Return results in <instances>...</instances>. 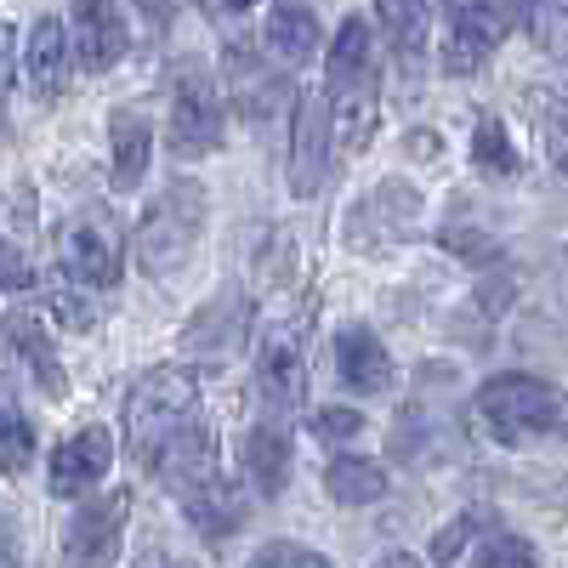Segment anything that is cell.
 <instances>
[{"label":"cell","instance_id":"obj_9","mask_svg":"<svg viewBox=\"0 0 568 568\" xmlns=\"http://www.w3.org/2000/svg\"><path fill=\"white\" fill-rule=\"evenodd\" d=\"M125 511H131V495L125 489H109L98 500H85L69 517V529H63L69 568H109L120 557V540H125Z\"/></svg>","mask_w":568,"mask_h":568},{"label":"cell","instance_id":"obj_39","mask_svg":"<svg viewBox=\"0 0 568 568\" xmlns=\"http://www.w3.org/2000/svg\"><path fill=\"white\" fill-rule=\"evenodd\" d=\"M136 12L149 18V23H160V29H165V23L176 18V0H136Z\"/></svg>","mask_w":568,"mask_h":568},{"label":"cell","instance_id":"obj_4","mask_svg":"<svg viewBox=\"0 0 568 568\" xmlns=\"http://www.w3.org/2000/svg\"><path fill=\"white\" fill-rule=\"evenodd\" d=\"M415 227H420V194H415V182L382 176L375 187H364V194L353 200V211L342 222V240L358 256H382V251H398Z\"/></svg>","mask_w":568,"mask_h":568},{"label":"cell","instance_id":"obj_20","mask_svg":"<svg viewBox=\"0 0 568 568\" xmlns=\"http://www.w3.org/2000/svg\"><path fill=\"white\" fill-rule=\"evenodd\" d=\"M375 18H382V34L393 45V58L409 80H420L426 69V34H433V23H426V0H375Z\"/></svg>","mask_w":568,"mask_h":568},{"label":"cell","instance_id":"obj_29","mask_svg":"<svg viewBox=\"0 0 568 568\" xmlns=\"http://www.w3.org/2000/svg\"><path fill=\"white\" fill-rule=\"evenodd\" d=\"M29 460H34V426L7 393H0V471H23Z\"/></svg>","mask_w":568,"mask_h":568},{"label":"cell","instance_id":"obj_36","mask_svg":"<svg viewBox=\"0 0 568 568\" xmlns=\"http://www.w3.org/2000/svg\"><path fill=\"white\" fill-rule=\"evenodd\" d=\"M0 291H29V262L7 240H0Z\"/></svg>","mask_w":568,"mask_h":568},{"label":"cell","instance_id":"obj_15","mask_svg":"<svg viewBox=\"0 0 568 568\" xmlns=\"http://www.w3.org/2000/svg\"><path fill=\"white\" fill-rule=\"evenodd\" d=\"M109 460H114V438L109 426H85V433L63 438L58 455H52V495H85L109 478Z\"/></svg>","mask_w":568,"mask_h":568},{"label":"cell","instance_id":"obj_42","mask_svg":"<svg viewBox=\"0 0 568 568\" xmlns=\"http://www.w3.org/2000/svg\"><path fill=\"white\" fill-rule=\"evenodd\" d=\"M382 568H420V557H409V551H393Z\"/></svg>","mask_w":568,"mask_h":568},{"label":"cell","instance_id":"obj_11","mask_svg":"<svg viewBox=\"0 0 568 568\" xmlns=\"http://www.w3.org/2000/svg\"><path fill=\"white\" fill-rule=\"evenodd\" d=\"M245 329H251L245 291H222L216 302H205L194 318H187L182 347H187V358H200V364H227L233 353L245 347Z\"/></svg>","mask_w":568,"mask_h":568},{"label":"cell","instance_id":"obj_23","mask_svg":"<svg viewBox=\"0 0 568 568\" xmlns=\"http://www.w3.org/2000/svg\"><path fill=\"white\" fill-rule=\"evenodd\" d=\"M387 484H393L387 466L369 460V455H336L324 466V495L336 506H369V500L387 495Z\"/></svg>","mask_w":568,"mask_h":568},{"label":"cell","instance_id":"obj_27","mask_svg":"<svg viewBox=\"0 0 568 568\" xmlns=\"http://www.w3.org/2000/svg\"><path fill=\"white\" fill-rule=\"evenodd\" d=\"M471 165L489 171V176H511L517 171V149H511L500 114H478V125H471Z\"/></svg>","mask_w":568,"mask_h":568},{"label":"cell","instance_id":"obj_26","mask_svg":"<svg viewBox=\"0 0 568 568\" xmlns=\"http://www.w3.org/2000/svg\"><path fill=\"white\" fill-rule=\"evenodd\" d=\"M336 98V109H329V120H336V142L347 154H358L364 142L375 136V120H382V109H375V80L369 85H347V91H329Z\"/></svg>","mask_w":568,"mask_h":568},{"label":"cell","instance_id":"obj_31","mask_svg":"<svg viewBox=\"0 0 568 568\" xmlns=\"http://www.w3.org/2000/svg\"><path fill=\"white\" fill-rule=\"evenodd\" d=\"M245 568H336L324 551H313V546H296V540H267Z\"/></svg>","mask_w":568,"mask_h":568},{"label":"cell","instance_id":"obj_12","mask_svg":"<svg viewBox=\"0 0 568 568\" xmlns=\"http://www.w3.org/2000/svg\"><path fill=\"white\" fill-rule=\"evenodd\" d=\"M0 336H7V353L12 364L29 375V382L45 393V398H63L69 393V375H63V358H58V342L45 336V324L34 307H12L0 318Z\"/></svg>","mask_w":568,"mask_h":568},{"label":"cell","instance_id":"obj_24","mask_svg":"<svg viewBox=\"0 0 568 568\" xmlns=\"http://www.w3.org/2000/svg\"><path fill=\"white\" fill-rule=\"evenodd\" d=\"M182 511H187V524H194L200 535H211V540H222V535H233L245 524V495L233 489L227 478H216V484H205V489H194L182 500Z\"/></svg>","mask_w":568,"mask_h":568},{"label":"cell","instance_id":"obj_44","mask_svg":"<svg viewBox=\"0 0 568 568\" xmlns=\"http://www.w3.org/2000/svg\"><path fill=\"white\" fill-rule=\"evenodd\" d=\"M557 171H562V176H568V131H562V136H557Z\"/></svg>","mask_w":568,"mask_h":568},{"label":"cell","instance_id":"obj_30","mask_svg":"<svg viewBox=\"0 0 568 568\" xmlns=\"http://www.w3.org/2000/svg\"><path fill=\"white\" fill-rule=\"evenodd\" d=\"M471 568H540V551L511 529H489L471 551Z\"/></svg>","mask_w":568,"mask_h":568},{"label":"cell","instance_id":"obj_35","mask_svg":"<svg viewBox=\"0 0 568 568\" xmlns=\"http://www.w3.org/2000/svg\"><path fill=\"white\" fill-rule=\"evenodd\" d=\"M12 74H18V29L0 18V120H7V98H12Z\"/></svg>","mask_w":568,"mask_h":568},{"label":"cell","instance_id":"obj_10","mask_svg":"<svg viewBox=\"0 0 568 568\" xmlns=\"http://www.w3.org/2000/svg\"><path fill=\"white\" fill-rule=\"evenodd\" d=\"M256 393L267 404V415H291L307 398V358H302V336L296 329H267L256 347Z\"/></svg>","mask_w":568,"mask_h":568},{"label":"cell","instance_id":"obj_3","mask_svg":"<svg viewBox=\"0 0 568 568\" xmlns=\"http://www.w3.org/2000/svg\"><path fill=\"white\" fill-rule=\"evenodd\" d=\"M200 233H205V187L200 182H171L136 222V262H142V273L165 278V273L187 267Z\"/></svg>","mask_w":568,"mask_h":568},{"label":"cell","instance_id":"obj_32","mask_svg":"<svg viewBox=\"0 0 568 568\" xmlns=\"http://www.w3.org/2000/svg\"><path fill=\"white\" fill-rule=\"evenodd\" d=\"M484 529H489V517H484V511H460L455 524L433 540V562H455V557L466 551V540H471V535H484Z\"/></svg>","mask_w":568,"mask_h":568},{"label":"cell","instance_id":"obj_17","mask_svg":"<svg viewBox=\"0 0 568 568\" xmlns=\"http://www.w3.org/2000/svg\"><path fill=\"white\" fill-rule=\"evenodd\" d=\"M336 369H342V382H347L353 393H369V398L393 393V382H398L393 353H387L382 336H375V329H364V324L336 329Z\"/></svg>","mask_w":568,"mask_h":568},{"label":"cell","instance_id":"obj_1","mask_svg":"<svg viewBox=\"0 0 568 568\" xmlns=\"http://www.w3.org/2000/svg\"><path fill=\"white\" fill-rule=\"evenodd\" d=\"M200 420V382L187 369L165 364L136 375V387L125 398V449L136 466H160V455Z\"/></svg>","mask_w":568,"mask_h":568},{"label":"cell","instance_id":"obj_19","mask_svg":"<svg viewBox=\"0 0 568 568\" xmlns=\"http://www.w3.org/2000/svg\"><path fill=\"white\" fill-rule=\"evenodd\" d=\"M240 460H245V471H251L256 495H267V500L284 495V484H291V460H296L291 426H284L278 415L256 420L251 433H245V444H240Z\"/></svg>","mask_w":568,"mask_h":568},{"label":"cell","instance_id":"obj_40","mask_svg":"<svg viewBox=\"0 0 568 568\" xmlns=\"http://www.w3.org/2000/svg\"><path fill=\"white\" fill-rule=\"evenodd\" d=\"M409 154H415V160H438V131H426V136L415 131V136H409Z\"/></svg>","mask_w":568,"mask_h":568},{"label":"cell","instance_id":"obj_25","mask_svg":"<svg viewBox=\"0 0 568 568\" xmlns=\"http://www.w3.org/2000/svg\"><path fill=\"white\" fill-rule=\"evenodd\" d=\"M329 91H347V85H369L375 80V63H369V23L364 18H347L336 45H329Z\"/></svg>","mask_w":568,"mask_h":568},{"label":"cell","instance_id":"obj_13","mask_svg":"<svg viewBox=\"0 0 568 568\" xmlns=\"http://www.w3.org/2000/svg\"><path fill=\"white\" fill-rule=\"evenodd\" d=\"M329 131H336V120H329L324 98L318 91H302L296 120H291V194L296 200L318 194V182L329 171Z\"/></svg>","mask_w":568,"mask_h":568},{"label":"cell","instance_id":"obj_43","mask_svg":"<svg viewBox=\"0 0 568 568\" xmlns=\"http://www.w3.org/2000/svg\"><path fill=\"white\" fill-rule=\"evenodd\" d=\"M551 433H562V438H568V398H557V426H551Z\"/></svg>","mask_w":568,"mask_h":568},{"label":"cell","instance_id":"obj_34","mask_svg":"<svg viewBox=\"0 0 568 568\" xmlns=\"http://www.w3.org/2000/svg\"><path fill=\"white\" fill-rule=\"evenodd\" d=\"M444 245L455 251V256H466V262H489L495 256V240H489V233H478V227H444Z\"/></svg>","mask_w":568,"mask_h":568},{"label":"cell","instance_id":"obj_6","mask_svg":"<svg viewBox=\"0 0 568 568\" xmlns=\"http://www.w3.org/2000/svg\"><path fill=\"white\" fill-rule=\"evenodd\" d=\"M58 267L69 273V284H80V291H120V278H125L120 222L103 216V211H80L58 240Z\"/></svg>","mask_w":568,"mask_h":568},{"label":"cell","instance_id":"obj_33","mask_svg":"<svg viewBox=\"0 0 568 568\" xmlns=\"http://www.w3.org/2000/svg\"><path fill=\"white\" fill-rule=\"evenodd\" d=\"M313 433H318L324 444H353V438L364 433V415H358V409H336V404H329V409H318V415H313Z\"/></svg>","mask_w":568,"mask_h":568},{"label":"cell","instance_id":"obj_28","mask_svg":"<svg viewBox=\"0 0 568 568\" xmlns=\"http://www.w3.org/2000/svg\"><path fill=\"white\" fill-rule=\"evenodd\" d=\"M524 23H529V34H535V45L546 58L568 63V0H529Z\"/></svg>","mask_w":568,"mask_h":568},{"label":"cell","instance_id":"obj_38","mask_svg":"<svg viewBox=\"0 0 568 568\" xmlns=\"http://www.w3.org/2000/svg\"><path fill=\"white\" fill-rule=\"evenodd\" d=\"M0 568H23V546H18V529L0 517Z\"/></svg>","mask_w":568,"mask_h":568},{"label":"cell","instance_id":"obj_18","mask_svg":"<svg viewBox=\"0 0 568 568\" xmlns=\"http://www.w3.org/2000/svg\"><path fill=\"white\" fill-rule=\"evenodd\" d=\"M69 52H74V40H69L63 18H40L23 45V80L40 103H58L69 91Z\"/></svg>","mask_w":568,"mask_h":568},{"label":"cell","instance_id":"obj_37","mask_svg":"<svg viewBox=\"0 0 568 568\" xmlns=\"http://www.w3.org/2000/svg\"><path fill=\"white\" fill-rule=\"evenodd\" d=\"M52 307H58V318H63L69 329H85V324H91V307H80V302H74V291H69V284H63V273H58V291H52Z\"/></svg>","mask_w":568,"mask_h":568},{"label":"cell","instance_id":"obj_14","mask_svg":"<svg viewBox=\"0 0 568 568\" xmlns=\"http://www.w3.org/2000/svg\"><path fill=\"white\" fill-rule=\"evenodd\" d=\"M69 40H74V58L85 69H114L131 52V23L120 18L114 0H74L69 12Z\"/></svg>","mask_w":568,"mask_h":568},{"label":"cell","instance_id":"obj_2","mask_svg":"<svg viewBox=\"0 0 568 568\" xmlns=\"http://www.w3.org/2000/svg\"><path fill=\"white\" fill-rule=\"evenodd\" d=\"M529 0H444L438 7V63L444 74H478L500 40L524 23Z\"/></svg>","mask_w":568,"mask_h":568},{"label":"cell","instance_id":"obj_22","mask_svg":"<svg viewBox=\"0 0 568 568\" xmlns=\"http://www.w3.org/2000/svg\"><path fill=\"white\" fill-rule=\"evenodd\" d=\"M318 40L324 34H318V18H313L307 0H273V7H267V45H273L278 63H291V69L313 63Z\"/></svg>","mask_w":568,"mask_h":568},{"label":"cell","instance_id":"obj_16","mask_svg":"<svg viewBox=\"0 0 568 568\" xmlns=\"http://www.w3.org/2000/svg\"><path fill=\"white\" fill-rule=\"evenodd\" d=\"M154 478L176 495V500H187L194 489H205V484H216L222 471H216V433L205 426V415L187 426V433L160 455V466H154Z\"/></svg>","mask_w":568,"mask_h":568},{"label":"cell","instance_id":"obj_8","mask_svg":"<svg viewBox=\"0 0 568 568\" xmlns=\"http://www.w3.org/2000/svg\"><path fill=\"white\" fill-rule=\"evenodd\" d=\"M227 91H233V109H240L256 131L284 125L291 120V103H302L291 91L284 63H262L251 45H227Z\"/></svg>","mask_w":568,"mask_h":568},{"label":"cell","instance_id":"obj_45","mask_svg":"<svg viewBox=\"0 0 568 568\" xmlns=\"http://www.w3.org/2000/svg\"><path fill=\"white\" fill-rule=\"evenodd\" d=\"M216 7H222V12H245V7H251V0H216Z\"/></svg>","mask_w":568,"mask_h":568},{"label":"cell","instance_id":"obj_7","mask_svg":"<svg viewBox=\"0 0 568 568\" xmlns=\"http://www.w3.org/2000/svg\"><path fill=\"white\" fill-rule=\"evenodd\" d=\"M222 131H227V114H222V91H216L211 69L182 58L171 69V149L176 154H216Z\"/></svg>","mask_w":568,"mask_h":568},{"label":"cell","instance_id":"obj_21","mask_svg":"<svg viewBox=\"0 0 568 568\" xmlns=\"http://www.w3.org/2000/svg\"><path fill=\"white\" fill-rule=\"evenodd\" d=\"M154 160V125L142 120V109H120L109 120V182L114 187H136L142 171Z\"/></svg>","mask_w":568,"mask_h":568},{"label":"cell","instance_id":"obj_5","mask_svg":"<svg viewBox=\"0 0 568 568\" xmlns=\"http://www.w3.org/2000/svg\"><path fill=\"white\" fill-rule=\"evenodd\" d=\"M478 420L500 444H529L557 426V393L535 375H489L478 387Z\"/></svg>","mask_w":568,"mask_h":568},{"label":"cell","instance_id":"obj_41","mask_svg":"<svg viewBox=\"0 0 568 568\" xmlns=\"http://www.w3.org/2000/svg\"><path fill=\"white\" fill-rule=\"evenodd\" d=\"M142 568H194V562H182V557H165V551H160V557H149Z\"/></svg>","mask_w":568,"mask_h":568}]
</instances>
